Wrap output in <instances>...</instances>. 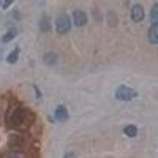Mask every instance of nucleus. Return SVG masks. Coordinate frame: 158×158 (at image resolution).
I'll list each match as a JSON object with an SVG mask.
<instances>
[{"label": "nucleus", "instance_id": "f257e3e1", "mask_svg": "<svg viewBox=\"0 0 158 158\" xmlns=\"http://www.w3.org/2000/svg\"><path fill=\"white\" fill-rule=\"evenodd\" d=\"M36 115L27 107L18 105L9 111L6 117V123L10 128L17 131H26L35 123Z\"/></svg>", "mask_w": 158, "mask_h": 158}, {"label": "nucleus", "instance_id": "f03ea898", "mask_svg": "<svg viewBox=\"0 0 158 158\" xmlns=\"http://www.w3.org/2000/svg\"><path fill=\"white\" fill-rule=\"evenodd\" d=\"M115 97L118 101L128 102L138 97V92L135 89L121 85L115 90Z\"/></svg>", "mask_w": 158, "mask_h": 158}, {"label": "nucleus", "instance_id": "7ed1b4c3", "mask_svg": "<svg viewBox=\"0 0 158 158\" xmlns=\"http://www.w3.org/2000/svg\"><path fill=\"white\" fill-rule=\"evenodd\" d=\"M56 32L59 35L66 34L71 29V20L67 13H61L56 20Z\"/></svg>", "mask_w": 158, "mask_h": 158}, {"label": "nucleus", "instance_id": "20e7f679", "mask_svg": "<svg viewBox=\"0 0 158 158\" xmlns=\"http://www.w3.org/2000/svg\"><path fill=\"white\" fill-rule=\"evenodd\" d=\"M8 145L15 152H20L26 146V139L19 135H11L8 140Z\"/></svg>", "mask_w": 158, "mask_h": 158}, {"label": "nucleus", "instance_id": "39448f33", "mask_svg": "<svg viewBox=\"0 0 158 158\" xmlns=\"http://www.w3.org/2000/svg\"><path fill=\"white\" fill-rule=\"evenodd\" d=\"M131 19L135 23H139L142 22L145 18V10L142 5L140 4H135L131 11Z\"/></svg>", "mask_w": 158, "mask_h": 158}, {"label": "nucleus", "instance_id": "423d86ee", "mask_svg": "<svg viewBox=\"0 0 158 158\" xmlns=\"http://www.w3.org/2000/svg\"><path fill=\"white\" fill-rule=\"evenodd\" d=\"M54 116L56 120L59 123H65L68 120V110L63 104H59L55 110Z\"/></svg>", "mask_w": 158, "mask_h": 158}, {"label": "nucleus", "instance_id": "0eeeda50", "mask_svg": "<svg viewBox=\"0 0 158 158\" xmlns=\"http://www.w3.org/2000/svg\"><path fill=\"white\" fill-rule=\"evenodd\" d=\"M73 19L74 23L77 27H81L86 25L88 18L85 12L81 10H76L73 12Z\"/></svg>", "mask_w": 158, "mask_h": 158}, {"label": "nucleus", "instance_id": "6e6552de", "mask_svg": "<svg viewBox=\"0 0 158 158\" xmlns=\"http://www.w3.org/2000/svg\"><path fill=\"white\" fill-rule=\"evenodd\" d=\"M40 30L42 32H48L52 29V19L47 15H44L41 17L39 22Z\"/></svg>", "mask_w": 158, "mask_h": 158}, {"label": "nucleus", "instance_id": "1a4fd4ad", "mask_svg": "<svg viewBox=\"0 0 158 158\" xmlns=\"http://www.w3.org/2000/svg\"><path fill=\"white\" fill-rule=\"evenodd\" d=\"M44 63L48 66H54L58 61V55L56 52L51 51L46 52L43 56Z\"/></svg>", "mask_w": 158, "mask_h": 158}, {"label": "nucleus", "instance_id": "9d476101", "mask_svg": "<svg viewBox=\"0 0 158 158\" xmlns=\"http://www.w3.org/2000/svg\"><path fill=\"white\" fill-rule=\"evenodd\" d=\"M157 29V25H152L148 31V40L152 44H158Z\"/></svg>", "mask_w": 158, "mask_h": 158}, {"label": "nucleus", "instance_id": "9b49d317", "mask_svg": "<svg viewBox=\"0 0 158 158\" xmlns=\"http://www.w3.org/2000/svg\"><path fill=\"white\" fill-rule=\"evenodd\" d=\"M18 35V30L15 28H10L7 32H6L2 38V40L3 43H8L11 41L12 40L15 39Z\"/></svg>", "mask_w": 158, "mask_h": 158}, {"label": "nucleus", "instance_id": "f8f14e48", "mask_svg": "<svg viewBox=\"0 0 158 158\" xmlns=\"http://www.w3.org/2000/svg\"><path fill=\"white\" fill-rule=\"evenodd\" d=\"M19 53H20V49L18 48H16L14 51L10 53L8 55V56L6 57V62L8 63H10V64H13V63H15L17 61H18V57H19Z\"/></svg>", "mask_w": 158, "mask_h": 158}, {"label": "nucleus", "instance_id": "ddd939ff", "mask_svg": "<svg viewBox=\"0 0 158 158\" xmlns=\"http://www.w3.org/2000/svg\"><path fill=\"white\" fill-rule=\"evenodd\" d=\"M123 133L129 138H135L138 134V128L135 125H129L124 127Z\"/></svg>", "mask_w": 158, "mask_h": 158}, {"label": "nucleus", "instance_id": "4468645a", "mask_svg": "<svg viewBox=\"0 0 158 158\" xmlns=\"http://www.w3.org/2000/svg\"><path fill=\"white\" fill-rule=\"evenodd\" d=\"M150 19L152 25H157L158 22V4L155 3L150 11Z\"/></svg>", "mask_w": 158, "mask_h": 158}, {"label": "nucleus", "instance_id": "2eb2a0df", "mask_svg": "<svg viewBox=\"0 0 158 158\" xmlns=\"http://www.w3.org/2000/svg\"><path fill=\"white\" fill-rule=\"evenodd\" d=\"M6 158H25L23 154L20 152H15V151H11L6 154Z\"/></svg>", "mask_w": 158, "mask_h": 158}, {"label": "nucleus", "instance_id": "dca6fc26", "mask_svg": "<svg viewBox=\"0 0 158 158\" xmlns=\"http://www.w3.org/2000/svg\"><path fill=\"white\" fill-rule=\"evenodd\" d=\"M33 88H34L35 91H36V99H40L42 97V94L40 90L39 89L37 86H36V85H33Z\"/></svg>", "mask_w": 158, "mask_h": 158}, {"label": "nucleus", "instance_id": "f3484780", "mask_svg": "<svg viewBox=\"0 0 158 158\" xmlns=\"http://www.w3.org/2000/svg\"><path fill=\"white\" fill-rule=\"evenodd\" d=\"M63 158H77V156L74 152H67V153H65Z\"/></svg>", "mask_w": 158, "mask_h": 158}, {"label": "nucleus", "instance_id": "a211bd4d", "mask_svg": "<svg viewBox=\"0 0 158 158\" xmlns=\"http://www.w3.org/2000/svg\"><path fill=\"white\" fill-rule=\"evenodd\" d=\"M13 2H14V1H10V0H6V1H5L3 3V6H2V8H3V10L7 9L13 3Z\"/></svg>", "mask_w": 158, "mask_h": 158}]
</instances>
